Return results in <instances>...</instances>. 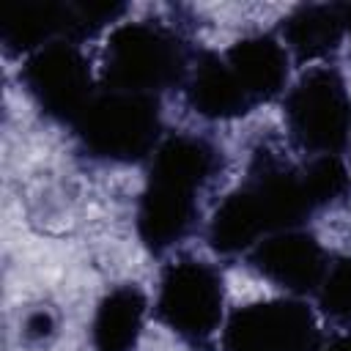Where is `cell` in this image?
Segmentation results:
<instances>
[{
	"label": "cell",
	"instance_id": "6da1fadb",
	"mask_svg": "<svg viewBox=\"0 0 351 351\" xmlns=\"http://www.w3.org/2000/svg\"><path fill=\"white\" fill-rule=\"evenodd\" d=\"M217 170V151L200 137L176 134L156 145L137 203V236L151 252H165L192 228L195 195Z\"/></svg>",
	"mask_w": 351,
	"mask_h": 351
},
{
	"label": "cell",
	"instance_id": "7a4b0ae2",
	"mask_svg": "<svg viewBox=\"0 0 351 351\" xmlns=\"http://www.w3.org/2000/svg\"><path fill=\"white\" fill-rule=\"evenodd\" d=\"M186 71L178 36L154 22L118 25L104 49V80L110 90L154 96L176 85Z\"/></svg>",
	"mask_w": 351,
	"mask_h": 351
},
{
	"label": "cell",
	"instance_id": "3957f363",
	"mask_svg": "<svg viewBox=\"0 0 351 351\" xmlns=\"http://www.w3.org/2000/svg\"><path fill=\"white\" fill-rule=\"evenodd\" d=\"M82 148L101 162H137L156 151L159 104L154 96L104 90L74 123Z\"/></svg>",
	"mask_w": 351,
	"mask_h": 351
},
{
	"label": "cell",
	"instance_id": "277c9868",
	"mask_svg": "<svg viewBox=\"0 0 351 351\" xmlns=\"http://www.w3.org/2000/svg\"><path fill=\"white\" fill-rule=\"evenodd\" d=\"M291 137L310 154L326 156L346 148L351 132V99L335 69L307 71L285 99Z\"/></svg>",
	"mask_w": 351,
	"mask_h": 351
},
{
	"label": "cell",
	"instance_id": "5b68a950",
	"mask_svg": "<svg viewBox=\"0 0 351 351\" xmlns=\"http://www.w3.org/2000/svg\"><path fill=\"white\" fill-rule=\"evenodd\" d=\"M222 277L203 261H176L165 269L156 296L162 324L189 346H208L222 321Z\"/></svg>",
	"mask_w": 351,
	"mask_h": 351
},
{
	"label": "cell",
	"instance_id": "8992f818",
	"mask_svg": "<svg viewBox=\"0 0 351 351\" xmlns=\"http://www.w3.org/2000/svg\"><path fill=\"white\" fill-rule=\"evenodd\" d=\"M22 82L44 115L71 126L96 96L90 88V66L74 41H52L36 49L25 60Z\"/></svg>",
	"mask_w": 351,
	"mask_h": 351
},
{
	"label": "cell",
	"instance_id": "52a82bcc",
	"mask_svg": "<svg viewBox=\"0 0 351 351\" xmlns=\"http://www.w3.org/2000/svg\"><path fill=\"white\" fill-rule=\"evenodd\" d=\"M315 318L296 299L244 304L222 332V351H315Z\"/></svg>",
	"mask_w": 351,
	"mask_h": 351
},
{
	"label": "cell",
	"instance_id": "ba28073f",
	"mask_svg": "<svg viewBox=\"0 0 351 351\" xmlns=\"http://www.w3.org/2000/svg\"><path fill=\"white\" fill-rule=\"evenodd\" d=\"M250 261L266 280H271L274 285L291 293L318 291L324 271H326L324 247L315 241V236L299 228L280 230V233L261 239L252 247Z\"/></svg>",
	"mask_w": 351,
	"mask_h": 351
},
{
	"label": "cell",
	"instance_id": "9c48e42d",
	"mask_svg": "<svg viewBox=\"0 0 351 351\" xmlns=\"http://www.w3.org/2000/svg\"><path fill=\"white\" fill-rule=\"evenodd\" d=\"M0 38L11 52H27L52 44L74 41L77 16L71 0H16L0 8Z\"/></svg>",
	"mask_w": 351,
	"mask_h": 351
},
{
	"label": "cell",
	"instance_id": "30bf717a",
	"mask_svg": "<svg viewBox=\"0 0 351 351\" xmlns=\"http://www.w3.org/2000/svg\"><path fill=\"white\" fill-rule=\"evenodd\" d=\"M186 99L197 115L211 118V121H228V118L247 115L255 104L241 88L228 60L217 55H203L192 66Z\"/></svg>",
	"mask_w": 351,
	"mask_h": 351
},
{
	"label": "cell",
	"instance_id": "8fae6325",
	"mask_svg": "<svg viewBox=\"0 0 351 351\" xmlns=\"http://www.w3.org/2000/svg\"><path fill=\"white\" fill-rule=\"evenodd\" d=\"M225 60L255 104L277 96L285 85L288 55H285V47L271 36L258 33V36L239 38L228 49Z\"/></svg>",
	"mask_w": 351,
	"mask_h": 351
},
{
	"label": "cell",
	"instance_id": "7c38bea8",
	"mask_svg": "<svg viewBox=\"0 0 351 351\" xmlns=\"http://www.w3.org/2000/svg\"><path fill=\"white\" fill-rule=\"evenodd\" d=\"M346 33V5L313 3L299 5L282 19L285 47L299 60H318L337 49Z\"/></svg>",
	"mask_w": 351,
	"mask_h": 351
},
{
	"label": "cell",
	"instance_id": "4fadbf2b",
	"mask_svg": "<svg viewBox=\"0 0 351 351\" xmlns=\"http://www.w3.org/2000/svg\"><path fill=\"white\" fill-rule=\"evenodd\" d=\"M145 296L137 285L112 288L96 307L93 315V348L96 351H134L143 332Z\"/></svg>",
	"mask_w": 351,
	"mask_h": 351
},
{
	"label": "cell",
	"instance_id": "5bb4252c",
	"mask_svg": "<svg viewBox=\"0 0 351 351\" xmlns=\"http://www.w3.org/2000/svg\"><path fill=\"white\" fill-rule=\"evenodd\" d=\"M261 236L266 239L269 228L258 208V200L244 184L236 192H230L222 200V206L214 211L211 225H208V241L217 252L236 255V252L252 250L261 241Z\"/></svg>",
	"mask_w": 351,
	"mask_h": 351
},
{
	"label": "cell",
	"instance_id": "9a60e30c",
	"mask_svg": "<svg viewBox=\"0 0 351 351\" xmlns=\"http://www.w3.org/2000/svg\"><path fill=\"white\" fill-rule=\"evenodd\" d=\"M302 181H304V189L310 195V203L315 208H321V206H329L346 195L348 170L335 154H326V156H315L302 170Z\"/></svg>",
	"mask_w": 351,
	"mask_h": 351
},
{
	"label": "cell",
	"instance_id": "2e32d148",
	"mask_svg": "<svg viewBox=\"0 0 351 351\" xmlns=\"http://www.w3.org/2000/svg\"><path fill=\"white\" fill-rule=\"evenodd\" d=\"M315 293H318L321 310L329 318L340 324H351V255H343L326 263L324 280Z\"/></svg>",
	"mask_w": 351,
	"mask_h": 351
},
{
	"label": "cell",
	"instance_id": "e0dca14e",
	"mask_svg": "<svg viewBox=\"0 0 351 351\" xmlns=\"http://www.w3.org/2000/svg\"><path fill=\"white\" fill-rule=\"evenodd\" d=\"M25 332H27V337H44V335H49L52 332V315L47 310L33 313L27 318V324H25Z\"/></svg>",
	"mask_w": 351,
	"mask_h": 351
},
{
	"label": "cell",
	"instance_id": "ac0fdd59",
	"mask_svg": "<svg viewBox=\"0 0 351 351\" xmlns=\"http://www.w3.org/2000/svg\"><path fill=\"white\" fill-rule=\"evenodd\" d=\"M324 351H351V335H346V337H337V340H332Z\"/></svg>",
	"mask_w": 351,
	"mask_h": 351
},
{
	"label": "cell",
	"instance_id": "d6986e66",
	"mask_svg": "<svg viewBox=\"0 0 351 351\" xmlns=\"http://www.w3.org/2000/svg\"><path fill=\"white\" fill-rule=\"evenodd\" d=\"M346 30L351 33V3L346 5Z\"/></svg>",
	"mask_w": 351,
	"mask_h": 351
}]
</instances>
